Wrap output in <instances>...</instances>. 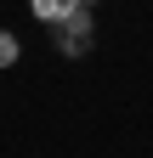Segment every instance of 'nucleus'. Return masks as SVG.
Returning <instances> with one entry per match:
<instances>
[{"instance_id":"obj_1","label":"nucleus","mask_w":153,"mask_h":158,"mask_svg":"<svg viewBox=\"0 0 153 158\" xmlns=\"http://www.w3.org/2000/svg\"><path fill=\"white\" fill-rule=\"evenodd\" d=\"M51 34H57V45H63V51H85V45H91V17L74 11L68 23H51Z\"/></svg>"},{"instance_id":"obj_2","label":"nucleus","mask_w":153,"mask_h":158,"mask_svg":"<svg viewBox=\"0 0 153 158\" xmlns=\"http://www.w3.org/2000/svg\"><path fill=\"white\" fill-rule=\"evenodd\" d=\"M74 11H85V0H34V17L40 23H68Z\"/></svg>"},{"instance_id":"obj_3","label":"nucleus","mask_w":153,"mask_h":158,"mask_svg":"<svg viewBox=\"0 0 153 158\" xmlns=\"http://www.w3.org/2000/svg\"><path fill=\"white\" fill-rule=\"evenodd\" d=\"M11 62H17V40L0 28V68H11Z\"/></svg>"}]
</instances>
